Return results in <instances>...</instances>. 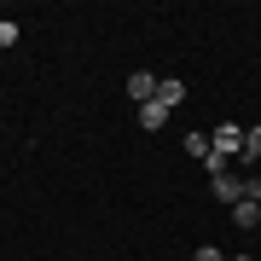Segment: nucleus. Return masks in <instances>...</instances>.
Returning <instances> with one entry per match:
<instances>
[{
	"label": "nucleus",
	"instance_id": "11",
	"mask_svg": "<svg viewBox=\"0 0 261 261\" xmlns=\"http://www.w3.org/2000/svg\"><path fill=\"white\" fill-rule=\"evenodd\" d=\"M226 261H250V255H226Z\"/></svg>",
	"mask_w": 261,
	"mask_h": 261
},
{
	"label": "nucleus",
	"instance_id": "1",
	"mask_svg": "<svg viewBox=\"0 0 261 261\" xmlns=\"http://www.w3.org/2000/svg\"><path fill=\"white\" fill-rule=\"evenodd\" d=\"M215 157H238V151H244V128H238V122H226V128H215Z\"/></svg>",
	"mask_w": 261,
	"mask_h": 261
},
{
	"label": "nucleus",
	"instance_id": "5",
	"mask_svg": "<svg viewBox=\"0 0 261 261\" xmlns=\"http://www.w3.org/2000/svg\"><path fill=\"white\" fill-rule=\"evenodd\" d=\"M180 99H186V82H174V75H163V82H157V105H168V111H174Z\"/></svg>",
	"mask_w": 261,
	"mask_h": 261
},
{
	"label": "nucleus",
	"instance_id": "3",
	"mask_svg": "<svg viewBox=\"0 0 261 261\" xmlns=\"http://www.w3.org/2000/svg\"><path fill=\"white\" fill-rule=\"evenodd\" d=\"M209 186H215V197H221V203H244V180H238V174H215Z\"/></svg>",
	"mask_w": 261,
	"mask_h": 261
},
{
	"label": "nucleus",
	"instance_id": "4",
	"mask_svg": "<svg viewBox=\"0 0 261 261\" xmlns=\"http://www.w3.org/2000/svg\"><path fill=\"white\" fill-rule=\"evenodd\" d=\"M232 226L238 232H255L261 226V203H232Z\"/></svg>",
	"mask_w": 261,
	"mask_h": 261
},
{
	"label": "nucleus",
	"instance_id": "2",
	"mask_svg": "<svg viewBox=\"0 0 261 261\" xmlns=\"http://www.w3.org/2000/svg\"><path fill=\"white\" fill-rule=\"evenodd\" d=\"M128 99L134 105H151V99H157V75H151V70H134L128 75Z\"/></svg>",
	"mask_w": 261,
	"mask_h": 261
},
{
	"label": "nucleus",
	"instance_id": "6",
	"mask_svg": "<svg viewBox=\"0 0 261 261\" xmlns=\"http://www.w3.org/2000/svg\"><path fill=\"white\" fill-rule=\"evenodd\" d=\"M163 122H168V105H157V99L140 105V128H163Z\"/></svg>",
	"mask_w": 261,
	"mask_h": 261
},
{
	"label": "nucleus",
	"instance_id": "7",
	"mask_svg": "<svg viewBox=\"0 0 261 261\" xmlns=\"http://www.w3.org/2000/svg\"><path fill=\"white\" fill-rule=\"evenodd\" d=\"M244 203H261V174H244Z\"/></svg>",
	"mask_w": 261,
	"mask_h": 261
},
{
	"label": "nucleus",
	"instance_id": "12",
	"mask_svg": "<svg viewBox=\"0 0 261 261\" xmlns=\"http://www.w3.org/2000/svg\"><path fill=\"white\" fill-rule=\"evenodd\" d=\"M0 18H6V12H0Z\"/></svg>",
	"mask_w": 261,
	"mask_h": 261
},
{
	"label": "nucleus",
	"instance_id": "10",
	"mask_svg": "<svg viewBox=\"0 0 261 261\" xmlns=\"http://www.w3.org/2000/svg\"><path fill=\"white\" fill-rule=\"evenodd\" d=\"M192 261H226V255H221V250H215V244H209V250H197Z\"/></svg>",
	"mask_w": 261,
	"mask_h": 261
},
{
	"label": "nucleus",
	"instance_id": "8",
	"mask_svg": "<svg viewBox=\"0 0 261 261\" xmlns=\"http://www.w3.org/2000/svg\"><path fill=\"white\" fill-rule=\"evenodd\" d=\"M244 157H261V128H244Z\"/></svg>",
	"mask_w": 261,
	"mask_h": 261
},
{
	"label": "nucleus",
	"instance_id": "9",
	"mask_svg": "<svg viewBox=\"0 0 261 261\" xmlns=\"http://www.w3.org/2000/svg\"><path fill=\"white\" fill-rule=\"evenodd\" d=\"M12 41H18V23H12V18H0V47H12Z\"/></svg>",
	"mask_w": 261,
	"mask_h": 261
}]
</instances>
